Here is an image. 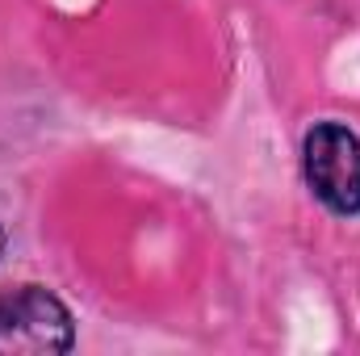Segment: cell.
I'll use <instances>...</instances> for the list:
<instances>
[{"instance_id":"obj_1","label":"cell","mask_w":360,"mask_h":356,"mask_svg":"<svg viewBox=\"0 0 360 356\" xmlns=\"http://www.w3.org/2000/svg\"><path fill=\"white\" fill-rule=\"evenodd\" d=\"M76 348V319L46 285L0 289V352L55 356Z\"/></svg>"},{"instance_id":"obj_2","label":"cell","mask_w":360,"mask_h":356,"mask_svg":"<svg viewBox=\"0 0 360 356\" xmlns=\"http://www.w3.org/2000/svg\"><path fill=\"white\" fill-rule=\"evenodd\" d=\"M302 172L310 193L340 218L360 214V134L344 122H314L302 139Z\"/></svg>"},{"instance_id":"obj_3","label":"cell","mask_w":360,"mask_h":356,"mask_svg":"<svg viewBox=\"0 0 360 356\" xmlns=\"http://www.w3.org/2000/svg\"><path fill=\"white\" fill-rule=\"evenodd\" d=\"M0 252H4V227H0Z\"/></svg>"}]
</instances>
